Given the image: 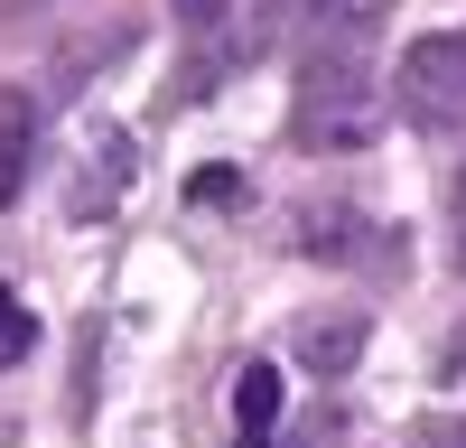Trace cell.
<instances>
[{
	"mask_svg": "<svg viewBox=\"0 0 466 448\" xmlns=\"http://www.w3.org/2000/svg\"><path fill=\"white\" fill-rule=\"evenodd\" d=\"M289 140L299 149H364L373 140V19H336L299 66L289 94Z\"/></svg>",
	"mask_w": 466,
	"mask_h": 448,
	"instance_id": "6da1fadb",
	"label": "cell"
},
{
	"mask_svg": "<svg viewBox=\"0 0 466 448\" xmlns=\"http://www.w3.org/2000/svg\"><path fill=\"white\" fill-rule=\"evenodd\" d=\"M392 94H401V122L410 131H466V28L410 37Z\"/></svg>",
	"mask_w": 466,
	"mask_h": 448,
	"instance_id": "7a4b0ae2",
	"label": "cell"
},
{
	"mask_svg": "<svg viewBox=\"0 0 466 448\" xmlns=\"http://www.w3.org/2000/svg\"><path fill=\"white\" fill-rule=\"evenodd\" d=\"M364 336H373L364 309H308V318L289 327V355H299L308 373H327V383H336V373L364 364Z\"/></svg>",
	"mask_w": 466,
	"mask_h": 448,
	"instance_id": "3957f363",
	"label": "cell"
},
{
	"mask_svg": "<svg viewBox=\"0 0 466 448\" xmlns=\"http://www.w3.org/2000/svg\"><path fill=\"white\" fill-rule=\"evenodd\" d=\"M28 168H37V94L10 85V94H0V206H19Z\"/></svg>",
	"mask_w": 466,
	"mask_h": 448,
	"instance_id": "277c9868",
	"label": "cell"
},
{
	"mask_svg": "<svg viewBox=\"0 0 466 448\" xmlns=\"http://www.w3.org/2000/svg\"><path fill=\"white\" fill-rule=\"evenodd\" d=\"M280 430V364H243L233 373V448H270Z\"/></svg>",
	"mask_w": 466,
	"mask_h": 448,
	"instance_id": "5b68a950",
	"label": "cell"
},
{
	"mask_svg": "<svg viewBox=\"0 0 466 448\" xmlns=\"http://www.w3.org/2000/svg\"><path fill=\"white\" fill-rule=\"evenodd\" d=\"M289 234H299V252H318V261H355L373 224H364L355 206H299V215H289Z\"/></svg>",
	"mask_w": 466,
	"mask_h": 448,
	"instance_id": "8992f818",
	"label": "cell"
},
{
	"mask_svg": "<svg viewBox=\"0 0 466 448\" xmlns=\"http://www.w3.org/2000/svg\"><path fill=\"white\" fill-rule=\"evenodd\" d=\"M122 178H131V140L112 131V140H94V178L75 187V215H103V206H112V187H122Z\"/></svg>",
	"mask_w": 466,
	"mask_h": 448,
	"instance_id": "52a82bcc",
	"label": "cell"
},
{
	"mask_svg": "<svg viewBox=\"0 0 466 448\" xmlns=\"http://www.w3.org/2000/svg\"><path fill=\"white\" fill-rule=\"evenodd\" d=\"M28 346H37V318L19 309V299H10V290H0V373H10V364H19Z\"/></svg>",
	"mask_w": 466,
	"mask_h": 448,
	"instance_id": "ba28073f",
	"label": "cell"
},
{
	"mask_svg": "<svg viewBox=\"0 0 466 448\" xmlns=\"http://www.w3.org/2000/svg\"><path fill=\"white\" fill-rule=\"evenodd\" d=\"M187 206H243V178L233 168H197L187 178Z\"/></svg>",
	"mask_w": 466,
	"mask_h": 448,
	"instance_id": "9c48e42d",
	"label": "cell"
},
{
	"mask_svg": "<svg viewBox=\"0 0 466 448\" xmlns=\"http://www.w3.org/2000/svg\"><path fill=\"white\" fill-rule=\"evenodd\" d=\"M401 448H466V421H457V411H439V421H410Z\"/></svg>",
	"mask_w": 466,
	"mask_h": 448,
	"instance_id": "30bf717a",
	"label": "cell"
},
{
	"mask_svg": "<svg viewBox=\"0 0 466 448\" xmlns=\"http://www.w3.org/2000/svg\"><path fill=\"white\" fill-rule=\"evenodd\" d=\"M56 0H0V28H28V19H47Z\"/></svg>",
	"mask_w": 466,
	"mask_h": 448,
	"instance_id": "8fae6325",
	"label": "cell"
}]
</instances>
